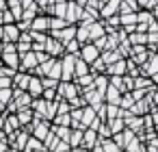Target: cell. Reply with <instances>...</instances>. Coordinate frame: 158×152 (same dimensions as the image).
Masks as SVG:
<instances>
[{
	"mask_svg": "<svg viewBox=\"0 0 158 152\" xmlns=\"http://www.w3.org/2000/svg\"><path fill=\"white\" fill-rule=\"evenodd\" d=\"M56 93H59V98H61V100L69 102V100H74V98H78V96H80V89H78V85H76L74 80H72V83H59Z\"/></svg>",
	"mask_w": 158,
	"mask_h": 152,
	"instance_id": "2",
	"label": "cell"
},
{
	"mask_svg": "<svg viewBox=\"0 0 158 152\" xmlns=\"http://www.w3.org/2000/svg\"><path fill=\"white\" fill-rule=\"evenodd\" d=\"M87 33H89V41H95V39L104 37V22L98 20V22L87 24Z\"/></svg>",
	"mask_w": 158,
	"mask_h": 152,
	"instance_id": "10",
	"label": "cell"
},
{
	"mask_svg": "<svg viewBox=\"0 0 158 152\" xmlns=\"http://www.w3.org/2000/svg\"><path fill=\"white\" fill-rule=\"evenodd\" d=\"M48 78H54V80H59V83H61V59H56V61H54V65H52V70H50Z\"/></svg>",
	"mask_w": 158,
	"mask_h": 152,
	"instance_id": "33",
	"label": "cell"
},
{
	"mask_svg": "<svg viewBox=\"0 0 158 152\" xmlns=\"http://www.w3.org/2000/svg\"><path fill=\"white\" fill-rule=\"evenodd\" d=\"M2 48H5V44H2V41H0V57H2Z\"/></svg>",
	"mask_w": 158,
	"mask_h": 152,
	"instance_id": "44",
	"label": "cell"
},
{
	"mask_svg": "<svg viewBox=\"0 0 158 152\" xmlns=\"http://www.w3.org/2000/svg\"><path fill=\"white\" fill-rule=\"evenodd\" d=\"M65 26H69L65 20H61V18H50V31H48V33H52V31H61V28H65Z\"/></svg>",
	"mask_w": 158,
	"mask_h": 152,
	"instance_id": "31",
	"label": "cell"
},
{
	"mask_svg": "<svg viewBox=\"0 0 158 152\" xmlns=\"http://www.w3.org/2000/svg\"><path fill=\"white\" fill-rule=\"evenodd\" d=\"M26 93L35 100V98H41V93H44V87H41V80H39V76H31V80H28V87H26Z\"/></svg>",
	"mask_w": 158,
	"mask_h": 152,
	"instance_id": "11",
	"label": "cell"
},
{
	"mask_svg": "<svg viewBox=\"0 0 158 152\" xmlns=\"http://www.w3.org/2000/svg\"><path fill=\"white\" fill-rule=\"evenodd\" d=\"M136 5H139V9L143 7V9L147 11V9H149V0H136Z\"/></svg>",
	"mask_w": 158,
	"mask_h": 152,
	"instance_id": "40",
	"label": "cell"
},
{
	"mask_svg": "<svg viewBox=\"0 0 158 152\" xmlns=\"http://www.w3.org/2000/svg\"><path fill=\"white\" fill-rule=\"evenodd\" d=\"M98 115H95V109H91V106H82V117H80V126L87 130L89 128V124L95 119Z\"/></svg>",
	"mask_w": 158,
	"mask_h": 152,
	"instance_id": "18",
	"label": "cell"
},
{
	"mask_svg": "<svg viewBox=\"0 0 158 152\" xmlns=\"http://www.w3.org/2000/svg\"><path fill=\"white\" fill-rule=\"evenodd\" d=\"M7 11L15 18V22H20V18H22V5H20V0H7Z\"/></svg>",
	"mask_w": 158,
	"mask_h": 152,
	"instance_id": "20",
	"label": "cell"
},
{
	"mask_svg": "<svg viewBox=\"0 0 158 152\" xmlns=\"http://www.w3.org/2000/svg\"><path fill=\"white\" fill-rule=\"evenodd\" d=\"M44 52H46L50 59H61V57L65 54V46L48 35V41H46V50H44Z\"/></svg>",
	"mask_w": 158,
	"mask_h": 152,
	"instance_id": "5",
	"label": "cell"
},
{
	"mask_svg": "<svg viewBox=\"0 0 158 152\" xmlns=\"http://www.w3.org/2000/svg\"><path fill=\"white\" fill-rule=\"evenodd\" d=\"M119 100H121V91L108 85V87H106V91H104V104H113V106H119Z\"/></svg>",
	"mask_w": 158,
	"mask_h": 152,
	"instance_id": "15",
	"label": "cell"
},
{
	"mask_svg": "<svg viewBox=\"0 0 158 152\" xmlns=\"http://www.w3.org/2000/svg\"><path fill=\"white\" fill-rule=\"evenodd\" d=\"M93 76H95V74L89 72V74H85V76H80V78H74V83L78 85L80 91H82V89H91V87H93Z\"/></svg>",
	"mask_w": 158,
	"mask_h": 152,
	"instance_id": "21",
	"label": "cell"
},
{
	"mask_svg": "<svg viewBox=\"0 0 158 152\" xmlns=\"http://www.w3.org/2000/svg\"><path fill=\"white\" fill-rule=\"evenodd\" d=\"M74 61H76V57H72V54L61 57V83L74 80Z\"/></svg>",
	"mask_w": 158,
	"mask_h": 152,
	"instance_id": "1",
	"label": "cell"
},
{
	"mask_svg": "<svg viewBox=\"0 0 158 152\" xmlns=\"http://www.w3.org/2000/svg\"><path fill=\"white\" fill-rule=\"evenodd\" d=\"M100 145H102V152H123L121 148L115 145L113 139H100Z\"/></svg>",
	"mask_w": 158,
	"mask_h": 152,
	"instance_id": "28",
	"label": "cell"
},
{
	"mask_svg": "<svg viewBox=\"0 0 158 152\" xmlns=\"http://www.w3.org/2000/svg\"><path fill=\"white\" fill-rule=\"evenodd\" d=\"M67 2H74V5H78V7H85L87 0H67Z\"/></svg>",
	"mask_w": 158,
	"mask_h": 152,
	"instance_id": "41",
	"label": "cell"
},
{
	"mask_svg": "<svg viewBox=\"0 0 158 152\" xmlns=\"http://www.w3.org/2000/svg\"><path fill=\"white\" fill-rule=\"evenodd\" d=\"M132 106H134V100H132V96H130V93H121L119 109H121V111H130Z\"/></svg>",
	"mask_w": 158,
	"mask_h": 152,
	"instance_id": "29",
	"label": "cell"
},
{
	"mask_svg": "<svg viewBox=\"0 0 158 152\" xmlns=\"http://www.w3.org/2000/svg\"><path fill=\"white\" fill-rule=\"evenodd\" d=\"M89 72H91L89 65L76 57V61H74V78H80V76H85V74H89Z\"/></svg>",
	"mask_w": 158,
	"mask_h": 152,
	"instance_id": "22",
	"label": "cell"
},
{
	"mask_svg": "<svg viewBox=\"0 0 158 152\" xmlns=\"http://www.w3.org/2000/svg\"><path fill=\"white\" fill-rule=\"evenodd\" d=\"M0 63H2L5 67H9V70H13V72H18V67H20V57H18V52H7V54L0 57Z\"/></svg>",
	"mask_w": 158,
	"mask_h": 152,
	"instance_id": "14",
	"label": "cell"
},
{
	"mask_svg": "<svg viewBox=\"0 0 158 152\" xmlns=\"http://www.w3.org/2000/svg\"><path fill=\"white\" fill-rule=\"evenodd\" d=\"M69 117H72V122H78V124H80V117H82V109H72V111H69Z\"/></svg>",
	"mask_w": 158,
	"mask_h": 152,
	"instance_id": "38",
	"label": "cell"
},
{
	"mask_svg": "<svg viewBox=\"0 0 158 152\" xmlns=\"http://www.w3.org/2000/svg\"><path fill=\"white\" fill-rule=\"evenodd\" d=\"M9 24H15V18L5 9L2 13H0V26H9Z\"/></svg>",
	"mask_w": 158,
	"mask_h": 152,
	"instance_id": "35",
	"label": "cell"
},
{
	"mask_svg": "<svg viewBox=\"0 0 158 152\" xmlns=\"http://www.w3.org/2000/svg\"><path fill=\"white\" fill-rule=\"evenodd\" d=\"M7 152H20V150H18V148H11V145H9V150H7Z\"/></svg>",
	"mask_w": 158,
	"mask_h": 152,
	"instance_id": "43",
	"label": "cell"
},
{
	"mask_svg": "<svg viewBox=\"0 0 158 152\" xmlns=\"http://www.w3.org/2000/svg\"><path fill=\"white\" fill-rule=\"evenodd\" d=\"M15 117H18V124H20V128H26V126H31V124H33V119H35V115H33L31 106H28V109H18V111H15Z\"/></svg>",
	"mask_w": 158,
	"mask_h": 152,
	"instance_id": "12",
	"label": "cell"
},
{
	"mask_svg": "<svg viewBox=\"0 0 158 152\" xmlns=\"http://www.w3.org/2000/svg\"><path fill=\"white\" fill-rule=\"evenodd\" d=\"M35 67H37V54H35V52L20 54V67H18V72H26V74H31Z\"/></svg>",
	"mask_w": 158,
	"mask_h": 152,
	"instance_id": "6",
	"label": "cell"
},
{
	"mask_svg": "<svg viewBox=\"0 0 158 152\" xmlns=\"http://www.w3.org/2000/svg\"><path fill=\"white\" fill-rule=\"evenodd\" d=\"M50 130L54 132V137L59 141H67L69 139V132H72V128H67V126H54V124H50Z\"/></svg>",
	"mask_w": 158,
	"mask_h": 152,
	"instance_id": "19",
	"label": "cell"
},
{
	"mask_svg": "<svg viewBox=\"0 0 158 152\" xmlns=\"http://www.w3.org/2000/svg\"><path fill=\"white\" fill-rule=\"evenodd\" d=\"M104 115H106V122L117 119V117H121V109H119V106H113V104H104ZM106 122H104V124H106Z\"/></svg>",
	"mask_w": 158,
	"mask_h": 152,
	"instance_id": "23",
	"label": "cell"
},
{
	"mask_svg": "<svg viewBox=\"0 0 158 152\" xmlns=\"http://www.w3.org/2000/svg\"><path fill=\"white\" fill-rule=\"evenodd\" d=\"M78 59L80 61H85L87 65H91V63H95L98 59H100V50L89 41V44H82L80 46V52H78Z\"/></svg>",
	"mask_w": 158,
	"mask_h": 152,
	"instance_id": "3",
	"label": "cell"
},
{
	"mask_svg": "<svg viewBox=\"0 0 158 152\" xmlns=\"http://www.w3.org/2000/svg\"><path fill=\"white\" fill-rule=\"evenodd\" d=\"M78 52H80V44H78L76 39H72L69 44H65V54H72V57H78Z\"/></svg>",
	"mask_w": 158,
	"mask_h": 152,
	"instance_id": "32",
	"label": "cell"
},
{
	"mask_svg": "<svg viewBox=\"0 0 158 152\" xmlns=\"http://www.w3.org/2000/svg\"><path fill=\"white\" fill-rule=\"evenodd\" d=\"M72 152H89V150H85V148H72Z\"/></svg>",
	"mask_w": 158,
	"mask_h": 152,
	"instance_id": "42",
	"label": "cell"
},
{
	"mask_svg": "<svg viewBox=\"0 0 158 152\" xmlns=\"http://www.w3.org/2000/svg\"><path fill=\"white\" fill-rule=\"evenodd\" d=\"M13 100V89H0V109L5 111V106Z\"/></svg>",
	"mask_w": 158,
	"mask_h": 152,
	"instance_id": "26",
	"label": "cell"
},
{
	"mask_svg": "<svg viewBox=\"0 0 158 152\" xmlns=\"http://www.w3.org/2000/svg\"><path fill=\"white\" fill-rule=\"evenodd\" d=\"M39 80H41V87H44V89H56V87H59V80H54V78L44 76V78H39Z\"/></svg>",
	"mask_w": 158,
	"mask_h": 152,
	"instance_id": "36",
	"label": "cell"
},
{
	"mask_svg": "<svg viewBox=\"0 0 158 152\" xmlns=\"http://www.w3.org/2000/svg\"><path fill=\"white\" fill-rule=\"evenodd\" d=\"M123 152H145V143H141V141L134 137V139L123 148Z\"/></svg>",
	"mask_w": 158,
	"mask_h": 152,
	"instance_id": "27",
	"label": "cell"
},
{
	"mask_svg": "<svg viewBox=\"0 0 158 152\" xmlns=\"http://www.w3.org/2000/svg\"><path fill=\"white\" fill-rule=\"evenodd\" d=\"M39 152H46V150H39Z\"/></svg>",
	"mask_w": 158,
	"mask_h": 152,
	"instance_id": "45",
	"label": "cell"
},
{
	"mask_svg": "<svg viewBox=\"0 0 158 152\" xmlns=\"http://www.w3.org/2000/svg\"><path fill=\"white\" fill-rule=\"evenodd\" d=\"M39 150H46L44 143L39 139H35V137H28V141H26V145H24L22 152H39Z\"/></svg>",
	"mask_w": 158,
	"mask_h": 152,
	"instance_id": "24",
	"label": "cell"
},
{
	"mask_svg": "<svg viewBox=\"0 0 158 152\" xmlns=\"http://www.w3.org/2000/svg\"><path fill=\"white\" fill-rule=\"evenodd\" d=\"M95 132H98V137H100V139H110V137H113V135H110V130H108V126H106V124H102V126H100V128H98V130H95Z\"/></svg>",
	"mask_w": 158,
	"mask_h": 152,
	"instance_id": "37",
	"label": "cell"
},
{
	"mask_svg": "<svg viewBox=\"0 0 158 152\" xmlns=\"http://www.w3.org/2000/svg\"><path fill=\"white\" fill-rule=\"evenodd\" d=\"M106 126H108V130H110V135H119L126 126H123V119L121 117H117V119H110V122H106Z\"/></svg>",
	"mask_w": 158,
	"mask_h": 152,
	"instance_id": "25",
	"label": "cell"
},
{
	"mask_svg": "<svg viewBox=\"0 0 158 152\" xmlns=\"http://www.w3.org/2000/svg\"><path fill=\"white\" fill-rule=\"evenodd\" d=\"M31 31H33V33H48V31H50V18L44 15V13H39V15L31 22Z\"/></svg>",
	"mask_w": 158,
	"mask_h": 152,
	"instance_id": "8",
	"label": "cell"
},
{
	"mask_svg": "<svg viewBox=\"0 0 158 152\" xmlns=\"http://www.w3.org/2000/svg\"><path fill=\"white\" fill-rule=\"evenodd\" d=\"M48 59H50V57H48L46 52H37V65H41V63L48 61Z\"/></svg>",
	"mask_w": 158,
	"mask_h": 152,
	"instance_id": "39",
	"label": "cell"
},
{
	"mask_svg": "<svg viewBox=\"0 0 158 152\" xmlns=\"http://www.w3.org/2000/svg\"><path fill=\"white\" fill-rule=\"evenodd\" d=\"M13 102H15V106H18V109H28V106H31V102H33V98H31L26 91L13 89Z\"/></svg>",
	"mask_w": 158,
	"mask_h": 152,
	"instance_id": "13",
	"label": "cell"
},
{
	"mask_svg": "<svg viewBox=\"0 0 158 152\" xmlns=\"http://www.w3.org/2000/svg\"><path fill=\"white\" fill-rule=\"evenodd\" d=\"M98 141H100V137H98V132H95V130H89V128H87V130H82V145H80V148H85V150H89V152H91V150L98 145Z\"/></svg>",
	"mask_w": 158,
	"mask_h": 152,
	"instance_id": "9",
	"label": "cell"
},
{
	"mask_svg": "<svg viewBox=\"0 0 158 152\" xmlns=\"http://www.w3.org/2000/svg\"><path fill=\"white\" fill-rule=\"evenodd\" d=\"M119 7H121V0H108V2L102 5L100 11H98L100 20L104 22V20H108V18H113V15H119Z\"/></svg>",
	"mask_w": 158,
	"mask_h": 152,
	"instance_id": "4",
	"label": "cell"
},
{
	"mask_svg": "<svg viewBox=\"0 0 158 152\" xmlns=\"http://www.w3.org/2000/svg\"><path fill=\"white\" fill-rule=\"evenodd\" d=\"M119 24L121 26H134L136 24V13H123V15H119Z\"/></svg>",
	"mask_w": 158,
	"mask_h": 152,
	"instance_id": "30",
	"label": "cell"
},
{
	"mask_svg": "<svg viewBox=\"0 0 158 152\" xmlns=\"http://www.w3.org/2000/svg\"><path fill=\"white\" fill-rule=\"evenodd\" d=\"M11 80H13V89L26 91V87H28V80H31V74H26V72H15V76H13Z\"/></svg>",
	"mask_w": 158,
	"mask_h": 152,
	"instance_id": "16",
	"label": "cell"
},
{
	"mask_svg": "<svg viewBox=\"0 0 158 152\" xmlns=\"http://www.w3.org/2000/svg\"><path fill=\"white\" fill-rule=\"evenodd\" d=\"M52 124H54V126H67V128H69L72 117H69V113H67V115H56V117L52 119Z\"/></svg>",
	"mask_w": 158,
	"mask_h": 152,
	"instance_id": "34",
	"label": "cell"
},
{
	"mask_svg": "<svg viewBox=\"0 0 158 152\" xmlns=\"http://www.w3.org/2000/svg\"><path fill=\"white\" fill-rule=\"evenodd\" d=\"M80 15H82V7L74 5V2H67V9H65V22L69 26H76L80 22Z\"/></svg>",
	"mask_w": 158,
	"mask_h": 152,
	"instance_id": "7",
	"label": "cell"
},
{
	"mask_svg": "<svg viewBox=\"0 0 158 152\" xmlns=\"http://www.w3.org/2000/svg\"><path fill=\"white\" fill-rule=\"evenodd\" d=\"M106 87H108V76H106V74H95V76H93V89L104 96Z\"/></svg>",
	"mask_w": 158,
	"mask_h": 152,
	"instance_id": "17",
	"label": "cell"
}]
</instances>
